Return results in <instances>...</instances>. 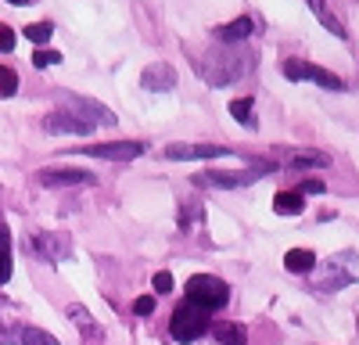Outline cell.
<instances>
[{
  "mask_svg": "<svg viewBox=\"0 0 359 345\" xmlns=\"http://www.w3.org/2000/svg\"><path fill=\"white\" fill-rule=\"evenodd\" d=\"M255 58L248 50H237V47H216V50H208L201 62H198V72L205 76L208 86H230L237 83L248 69H252Z\"/></svg>",
  "mask_w": 359,
  "mask_h": 345,
  "instance_id": "obj_1",
  "label": "cell"
},
{
  "mask_svg": "<svg viewBox=\"0 0 359 345\" xmlns=\"http://www.w3.org/2000/svg\"><path fill=\"white\" fill-rule=\"evenodd\" d=\"M226 299H230V288H226V280H219L216 273H194V277L187 280V299H184V302H191V306H198V309H205V313L223 309Z\"/></svg>",
  "mask_w": 359,
  "mask_h": 345,
  "instance_id": "obj_2",
  "label": "cell"
},
{
  "mask_svg": "<svg viewBox=\"0 0 359 345\" xmlns=\"http://www.w3.org/2000/svg\"><path fill=\"white\" fill-rule=\"evenodd\" d=\"M359 280V255L355 252H338L323 263L320 273V292H341V288Z\"/></svg>",
  "mask_w": 359,
  "mask_h": 345,
  "instance_id": "obj_3",
  "label": "cell"
},
{
  "mask_svg": "<svg viewBox=\"0 0 359 345\" xmlns=\"http://www.w3.org/2000/svg\"><path fill=\"white\" fill-rule=\"evenodd\" d=\"M208 313L205 309H198V306H191V302H180L176 309H172V320H169V334L176 338V341H194V338H201V334H208Z\"/></svg>",
  "mask_w": 359,
  "mask_h": 345,
  "instance_id": "obj_4",
  "label": "cell"
},
{
  "mask_svg": "<svg viewBox=\"0 0 359 345\" xmlns=\"http://www.w3.org/2000/svg\"><path fill=\"white\" fill-rule=\"evenodd\" d=\"M273 169L269 162H252L248 169H237V172H198V184H208V187H248V184H255V180H262L266 172Z\"/></svg>",
  "mask_w": 359,
  "mask_h": 345,
  "instance_id": "obj_5",
  "label": "cell"
},
{
  "mask_svg": "<svg viewBox=\"0 0 359 345\" xmlns=\"http://www.w3.org/2000/svg\"><path fill=\"white\" fill-rule=\"evenodd\" d=\"M284 76L287 79H298V83H316V86H323V90H345L341 76H334L331 69H320L313 62H298V58L284 62Z\"/></svg>",
  "mask_w": 359,
  "mask_h": 345,
  "instance_id": "obj_6",
  "label": "cell"
},
{
  "mask_svg": "<svg viewBox=\"0 0 359 345\" xmlns=\"http://www.w3.org/2000/svg\"><path fill=\"white\" fill-rule=\"evenodd\" d=\"M43 130H47V133H76V137H90L97 126L90 123L86 115L72 111V108H57V111H50L47 119H43Z\"/></svg>",
  "mask_w": 359,
  "mask_h": 345,
  "instance_id": "obj_7",
  "label": "cell"
},
{
  "mask_svg": "<svg viewBox=\"0 0 359 345\" xmlns=\"http://www.w3.org/2000/svg\"><path fill=\"white\" fill-rule=\"evenodd\" d=\"M147 144L144 140H111V144H86V148H79L83 155L90 158H115V162H130L137 155H144Z\"/></svg>",
  "mask_w": 359,
  "mask_h": 345,
  "instance_id": "obj_8",
  "label": "cell"
},
{
  "mask_svg": "<svg viewBox=\"0 0 359 345\" xmlns=\"http://www.w3.org/2000/svg\"><path fill=\"white\" fill-rule=\"evenodd\" d=\"M33 248L40 252V259H47V263H62V259L72 255V238L65 230H43V234L33 238Z\"/></svg>",
  "mask_w": 359,
  "mask_h": 345,
  "instance_id": "obj_9",
  "label": "cell"
},
{
  "mask_svg": "<svg viewBox=\"0 0 359 345\" xmlns=\"http://www.w3.org/2000/svg\"><path fill=\"white\" fill-rule=\"evenodd\" d=\"M230 155L223 144H169L165 158L172 162H205V158H223Z\"/></svg>",
  "mask_w": 359,
  "mask_h": 345,
  "instance_id": "obj_10",
  "label": "cell"
},
{
  "mask_svg": "<svg viewBox=\"0 0 359 345\" xmlns=\"http://www.w3.org/2000/svg\"><path fill=\"white\" fill-rule=\"evenodd\" d=\"M140 86L144 90H151V94H165L176 86V69L169 62H155V65H147L140 72Z\"/></svg>",
  "mask_w": 359,
  "mask_h": 345,
  "instance_id": "obj_11",
  "label": "cell"
},
{
  "mask_svg": "<svg viewBox=\"0 0 359 345\" xmlns=\"http://www.w3.org/2000/svg\"><path fill=\"white\" fill-rule=\"evenodd\" d=\"M97 177L94 172H86V169H43L40 172V184L43 187H76V184H94Z\"/></svg>",
  "mask_w": 359,
  "mask_h": 345,
  "instance_id": "obj_12",
  "label": "cell"
},
{
  "mask_svg": "<svg viewBox=\"0 0 359 345\" xmlns=\"http://www.w3.org/2000/svg\"><path fill=\"white\" fill-rule=\"evenodd\" d=\"M277 155L284 158L287 169H309V165L327 169L331 165V155H323V151H277Z\"/></svg>",
  "mask_w": 359,
  "mask_h": 345,
  "instance_id": "obj_13",
  "label": "cell"
},
{
  "mask_svg": "<svg viewBox=\"0 0 359 345\" xmlns=\"http://www.w3.org/2000/svg\"><path fill=\"white\" fill-rule=\"evenodd\" d=\"M69 320H76V324H79V331H83L86 345H104V331L94 324V316H90L83 306H69Z\"/></svg>",
  "mask_w": 359,
  "mask_h": 345,
  "instance_id": "obj_14",
  "label": "cell"
},
{
  "mask_svg": "<svg viewBox=\"0 0 359 345\" xmlns=\"http://www.w3.org/2000/svg\"><path fill=\"white\" fill-rule=\"evenodd\" d=\"M252 29H255V22H252L248 15H241V18L219 25V29H216V40H223V43H241V40L252 36Z\"/></svg>",
  "mask_w": 359,
  "mask_h": 345,
  "instance_id": "obj_15",
  "label": "cell"
},
{
  "mask_svg": "<svg viewBox=\"0 0 359 345\" xmlns=\"http://www.w3.org/2000/svg\"><path fill=\"white\" fill-rule=\"evenodd\" d=\"M208 331H212V338L223 341V345H245V341H248L245 324H233V320H219V324H212Z\"/></svg>",
  "mask_w": 359,
  "mask_h": 345,
  "instance_id": "obj_16",
  "label": "cell"
},
{
  "mask_svg": "<svg viewBox=\"0 0 359 345\" xmlns=\"http://www.w3.org/2000/svg\"><path fill=\"white\" fill-rule=\"evenodd\" d=\"M316 266V252L313 248H291L284 255V270L287 273H309Z\"/></svg>",
  "mask_w": 359,
  "mask_h": 345,
  "instance_id": "obj_17",
  "label": "cell"
},
{
  "mask_svg": "<svg viewBox=\"0 0 359 345\" xmlns=\"http://www.w3.org/2000/svg\"><path fill=\"white\" fill-rule=\"evenodd\" d=\"M302 209H306V198L298 191H280L273 198V212H280V216H298Z\"/></svg>",
  "mask_w": 359,
  "mask_h": 345,
  "instance_id": "obj_18",
  "label": "cell"
},
{
  "mask_svg": "<svg viewBox=\"0 0 359 345\" xmlns=\"http://www.w3.org/2000/svg\"><path fill=\"white\" fill-rule=\"evenodd\" d=\"M230 115L241 126H248V130H255L259 126V119H255V101L252 97H237V101H230Z\"/></svg>",
  "mask_w": 359,
  "mask_h": 345,
  "instance_id": "obj_19",
  "label": "cell"
},
{
  "mask_svg": "<svg viewBox=\"0 0 359 345\" xmlns=\"http://www.w3.org/2000/svg\"><path fill=\"white\" fill-rule=\"evenodd\" d=\"M309 8H313V15L323 22V29H331L334 36H345V25L338 22V15H334L331 8H327V0H309Z\"/></svg>",
  "mask_w": 359,
  "mask_h": 345,
  "instance_id": "obj_20",
  "label": "cell"
},
{
  "mask_svg": "<svg viewBox=\"0 0 359 345\" xmlns=\"http://www.w3.org/2000/svg\"><path fill=\"white\" fill-rule=\"evenodd\" d=\"M8 280H11V234H8L4 219H0V284H8Z\"/></svg>",
  "mask_w": 359,
  "mask_h": 345,
  "instance_id": "obj_21",
  "label": "cell"
},
{
  "mask_svg": "<svg viewBox=\"0 0 359 345\" xmlns=\"http://www.w3.org/2000/svg\"><path fill=\"white\" fill-rule=\"evenodd\" d=\"M18 338H22V345H57V338L50 331H40V327H22Z\"/></svg>",
  "mask_w": 359,
  "mask_h": 345,
  "instance_id": "obj_22",
  "label": "cell"
},
{
  "mask_svg": "<svg viewBox=\"0 0 359 345\" xmlns=\"http://www.w3.org/2000/svg\"><path fill=\"white\" fill-rule=\"evenodd\" d=\"M18 90V72L8 69V65H0V97H11Z\"/></svg>",
  "mask_w": 359,
  "mask_h": 345,
  "instance_id": "obj_23",
  "label": "cell"
},
{
  "mask_svg": "<svg viewBox=\"0 0 359 345\" xmlns=\"http://www.w3.org/2000/svg\"><path fill=\"white\" fill-rule=\"evenodd\" d=\"M50 33H54V25H50V22H36V25H29V29H25V36L33 40V43H47Z\"/></svg>",
  "mask_w": 359,
  "mask_h": 345,
  "instance_id": "obj_24",
  "label": "cell"
},
{
  "mask_svg": "<svg viewBox=\"0 0 359 345\" xmlns=\"http://www.w3.org/2000/svg\"><path fill=\"white\" fill-rule=\"evenodd\" d=\"M57 62H62V54H57V50H36V54H33V65H36V69L57 65Z\"/></svg>",
  "mask_w": 359,
  "mask_h": 345,
  "instance_id": "obj_25",
  "label": "cell"
},
{
  "mask_svg": "<svg viewBox=\"0 0 359 345\" xmlns=\"http://www.w3.org/2000/svg\"><path fill=\"white\" fill-rule=\"evenodd\" d=\"M151 288H155V292H158V295H169V292H172V273H169V270H162V273H155V280H151Z\"/></svg>",
  "mask_w": 359,
  "mask_h": 345,
  "instance_id": "obj_26",
  "label": "cell"
},
{
  "mask_svg": "<svg viewBox=\"0 0 359 345\" xmlns=\"http://www.w3.org/2000/svg\"><path fill=\"white\" fill-rule=\"evenodd\" d=\"M15 29H8V25H0V50H15Z\"/></svg>",
  "mask_w": 359,
  "mask_h": 345,
  "instance_id": "obj_27",
  "label": "cell"
},
{
  "mask_svg": "<svg viewBox=\"0 0 359 345\" xmlns=\"http://www.w3.org/2000/svg\"><path fill=\"white\" fill-rule=\"evenodd\" d=\"M151 309H155V299H151V295H140V299L133 302V313H137V316H147Z\"/></svg>",
  "mask_w": 359,
  "mask_h": 345,
  "instance_id": "obj_28",
  "label": "cell"
},
{
  "mask_svg": "<svg viewBox=\"0 0 359 345\" xmlns=\"http://www.w3.org/2000/svg\"><path fill=\"white\" fill-rule=\"evenodd\" d=\"M327 187H323V180H302V191L298 194H323Z\"/></svg>",
  "mask_w": 359,
  "mask_h": 345,
  "instance_id": "obj_29",
  "label": "cell"
},
{
  "mask_svg": "<svg viewBox=\"0 0 359 345\" xmlns=\"http://www.w3.org/2000/svg\"><path fill=\"white\" fill-rule=\"evenodd\" d=\"M8 4H15V8H25V4H33V0H8Z\"/></svg>",
  "mask_w": 359,
  "mask_h": 345,
  "instance_id": "obj_30",
  "label": "cell"
}]
</instances>
